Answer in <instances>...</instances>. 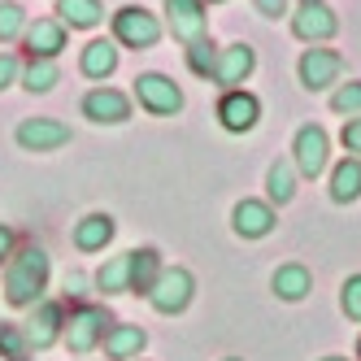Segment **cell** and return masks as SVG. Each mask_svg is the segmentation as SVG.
<instances>
[{
	"mask_svg": "<svg viewBox=\"0 0 361 361\" xmlns=\"http://www.w3.org/2000/svg\"><path fill=\"white\" fill-rule=\"evenodd\" d=\"M270 288H274L279 300H305L309 288H314V274H309L300 262H292V266H279V270H274Z\"/></svg>",
	"mask_w": 361,
	"mask_h": 361,
	"instance_id": "ac0fdd59",
	"label": "cell"
},
{
	"mask_svg": "<svg viewBox=\"0 0 361 361\" xmlns=\"http://www.w3.org/2000/svg\"><path fill=\"white\" fill-rule=\"evenodd\" d=\"M300 5H322V0H300Z\"/></svg>",
	"mask_w": 361,
	"mask_h": 361,
	"instance_id": "8d00e7d4",
	"label": "cell"
},
{
	"mask_svg": "<svg viewBox=\"0 0 361 361\" xmlns=\"http://www.w3.org/2000/svg\"><path fill=\"white\" fill-rule=\"evenodd\" d=\"M57 79H61L57 57H31V66H27V92H53Z\"/></svg>",
	"mask_w": 361,
	"mask_h": 361,
	"instance_id": "484cf974",
	"label": "cell"
},
{
	"mask_svg": "<svg viewBox=\"0 0 361 361\" xmlns=\"http://www.w3.org/2000/svg\"><path fill=\"white\" fill-rule=\"evenodd\" d=\"M166 18L178 44H196L204 39V27H209V13H204V0H166Z\"/></svg>",
	"mask_w": 361,
	"mask_h": 361,
	"instance_id": "52a82bcc",
	"label": "cell"
},
{
	"mask_svg": "<svg viewBox=\"0 0 361 361\" xmlns=\"http://www.w3.org/2000/svg\"><path fill=\"white\" fill-rule=\"evenodd\" d=\"M231 222H235V235L244 240H262L274 231V209L266 200H240L235 204V214H231Z\"/></svg>",
	"mask_w": 361,
	"mask_h": 361,
	"instance_id": "9a60e30c",
	"label": "cell"
},
{
	"mask_svg": "<svg viewBox=\"0 0 361 361\" xmlns=\"http://www.w3.org/2000/svg\"><path fill=\"white\" fill-rule=\"evenodd\" d=\"M252 5H257L262 18H283V13H288V0H252Z\"/></svg>",
	"mask_w": 361,
	"mask_h": 361,
	"instance_id": "836d02e7",
	"label": "cell"
},
{
	"mask_svg": "<svg viewBox=\"0 0 361 361\" xmlns=\"http://www.w3.org/2000/svg\"><path fill=\"white\" fill-rule=\"evenodd\" d=\"M340 74H344V57L331 53V48H309L300 57V83L309 92H322L331 83H340Z\"/></svg>",
	"mask_w": 361,
	"mask_h": 361,
	"instance_id": "9c48e42d",
	"label": "cell"
},
{
	"mask_svg": "<svg viewBox=\"0 0 361 361\" xmlns=\"http://www.w3.org/2000/svg\"><path fill=\"white\" fill-rule=\"evenodd\" d=\"M48 288V252L44 248H22L13 262H9V274H5V296L9 305H35L39 292Z\"/></svg>",
	"mask_w": 361,
	"mask_h": 361,
	"instance_id": "6da1fadb",
	"label": "cell"
},
{
	"mask_svg": "<svg viewBox=\"0 0 361 361\" xmlns=\"http://www.w3.org/2000/svg\"><path fill=\"white\" fill-rule=\"evenodd\" d=\"M18 144L27 152H53V148L70 144V126L57 118H27L18 126Z\"/></svg>",
	"mask_w": 361,
	"mask_h": 361,
	"instance_id": "30bf717a",
	"label": "cell"
},
{
	"mask_svg": "<svg viewBox=\"0 0 361 361\" xmlns=\"http://www.w3.org/2000/svg\"><path fill=\"white\" fill-rule=\"evenodd\" d=\"M157 279H161V252L157 248H135L131 252V292L148 296Z\"/></svg>",
	"mask_w": 361,
	"mask_h": 361,
	"instance_id": "ffe728a7",
	"label": "cell"
},
{
	"mask_svg": "<svg viewBox=\"0 0 361 361\" xmlns=\"http://www.w3.org/2000/svg\"><path fill=\"white\" fill-rule=\"evenodd\" d=\"M96 283H100V292H105V296L131 292V252H126V257H114V262H105V266H100Z\"/></svg>",
	"mask_w": 361,
	"mask_h": 361,
	"instance_id": "cb8c5ba5",
	"label": "cell"
},
{
	"mask_svg": "<svg viewBox=\"0 0 361 361\" xmlns=\"http://www.w3.org/2000/svg\"><path fill=\"white\" fill-rule=\"evenodd\" d=\"M105 326H109V314L100 305H83L79 314H70V322H66L70 353H92L100 340H105Z\"/></svg>",
	"mask_w": 361,
	"mask_h": 361,
	"instance_id": "5b68a950",
	"label": "cell"
},
{
	"mask_svg": "<svg viewBox=\"0 0 361 361\" xmlns=\"http://www.w3.org/2000/svg\"><path fill=\"white\" fill-rule=\"evenodd\" d=\"M209 5H218V0H209Z\"/></svg>",
	"mask_w": 361,
	"mask_h": 361,
	"instance_id": "ab89813d",
	"label": "cell"
},
{
	"mask_svg": "<svg viewBox=\"0 0 361 361\" xmlns=\"http://www.w3.org/2000/svg\"><path fill=\"white\" fill-rule=\"evenodd\" d=\"M340 309L353 318V322H361V274H353V279H344V292H340Z\"/></svg>",
	"mask_w": 361,
	"mask_h": 361,
	"instance_id": "4dcf8cb0",
	"label": "cell"
},
{
	"mask_svg": "<svg viewBox=\"0 0 361 361\" xmlns=\"http://www.w3.org/2000/svg\"><path fill=\"white\" fill-rule=\"evenodd\" d=\"M109 240H114V218L109 214H87L74 226V248L79 252H100Z\"/></svg>",
	"mask_w": 361,
	"mask_h": 361,
	"instance_id": "e0dca14e",
	"label": "cell"
},
{
	"mask_svg": "<svg viewBox=\"0 0 361 361\" xmlns=\"http://www.w3.org/2000/svg\"><path fill=\"white\" fill-rule=\"evenodd\" d=\"M13 79H18V57L13 53H0V92H5Z\"/></svg>",
	"mask_w": 361,
	"mask_h": 361,
	"instance_id": "d6a6232c",
	"label": "cell"
},
{
	"mask_svg": "<svg viewBox=\"0 0 361 361\" xmlns=\"http://www.w3.org/2000/svg\"><path fill=\"white\" fill-rule=\"evenodd\" d=\"M57 18L66 22V27H96L100 18H105V9H100V0H57Z\"/></svg>",
	"mask_w": 361,
	"mask_h": 361,
	"instance_id": "603a6c76",
	"label": "cell"
},
{
	"mask_svg": "<svg viewBox=\"0 0 361 361\" xmlns=\"http://www.w3.org/2000/svg\"><path fill=\"white\" fill-rule=\"evenodd\" d=\"M83 74L87 79H109V74L118 70V48L109 44V39H92L87 48H83Z\"/></svg>",
	"mask_w": 361,
	"mask_h": 361,
	"instance_id": "7402d4cb",
	"label": "cell"
},
{
	"mask_svg": "<svg viewBox=\"0 0 361 361\" xmlns=\"http://www.w3.org/2000/svg\"><path fill=\"white\" fill-rule=\"evenodd\" d=\"M57 335H61V305H53V300L35 305V314H31V322H27V340H31V348H39V353L53 348Z\"/></svg>",
	"mask_w": 361,
	"mask_h": 361,
	"instance_id": "2e32d148",
	"label": "cell"
},
{
	"mask_svg": "<svg viewBox=\"0 0 361 361\" xmlns=\"http://www.w3.org/2000/svg\"><path fill=\"white\" fill-rule=\"evenodd\" d=\"M331 109L344 114V118H357L361 114V83H340L331 92Z\"/></svg>",
	"mask_w": 361,
	"mask_h": 361,
	"instance_id": "f1b7e54d",
	"label": "cell"
},
{
	"mask_svg": "<svg viewBox=\"0 0 361 361\" xmlns=\"http://www.w3.org/2000/svg\"><path fill=\"white\" fill-rule=\"evenodd\" d=\"M83 114L92 122H100V126H118V122L131 118V100H126L118 87H96V92L83 96Z\"/></svg>",
	"mask_w": 361,
	"mask_h": 361,
	"instance_id": "8fae6325",
	"label": "cell"
},
{
	"mask_svg": "<svg viewBox=\"0 0 361 361\" xmlns=\"http://www.w3.org/2000/svg\"><path fill=\"white\" fill-rule=\"evenodd\" d=\"M335 31H340V18L326 5H300V13L292 18V35L305 44H326Z\"/></svg>",
	"mask_w": 361,
	"mask_h": 361,
	"instance_id": "7c38bea8",
	"label": "cell"
},
{
	"mask_svg": "<svg viewBox=\"0 0 361 361\" xmlns=\"http://www.w3.org/2000/svg\"><path fill=\"white\" fill-rule=\"evenodd\" d=\"M114 39L126 44V48H152L161 39V22L140 5H126V9L114 13Z\"/></svg>",
	"mask_w": 361,
	"mask_h": 361,
	"instance_id": "277c9868",
	"label": "cell"
},
{
	"mask_svg": "<svg viewBox=\"0 0 361 361\" xmlns=\"http://www.w3.org/2000/svg\"><path fill=\"white\" fill-rule=\"evenodd\" d=\"M9 252H13V231H9V226H0V262H5Z\"/></svg>",
	"mask_w": 361,
	"mask_h": 361,
	"instance_id": "e575fe53",
	"label": "cell"
},
{
	"mask_svg": "<svg viewBox=\"0 0 361 361\" xmlns=\"http://www.w3.org/2000/svg\"><path fill=\"white\" fill-rule=\"evenodd\" d=\"M322 361H348V357H322Z\"/></svg>",
	"mask_w": 361,
	"mask_h": 361,
	"instance_id": "d590c367",
	"label": "cell"
},
{
	"mask_svg": "<svg viewBox=\"0 0 361 361\" xmlns=\"http://www.w3.org/2000/svg\"><path fill=\"white\" fill-rule=\"evenodd\" d=\"M357 196H361V157H344L340 166L331 170V200L348 204Z\"/></svg>",
	"mask_w": 361,
	"mask_h": 361,
	"instance_id": "d6986e66",
	"label": "cell"
},
{
	"mask_svg": "<svg viewBox=\"0 0 361 361\" xmlns=\"http://www.w3.org/2000/svg\"><path fill=\"white\" fill-rule=\"evenodd\" d=\"M135 96H140V109H148L152 118H174L183 109V92H178V83L166 79V74H140Z\"/></svg>",
	"mask_w": 361,
	"mask_h": 361,
	"instance_id": "3957f363",
	"label": "cell"
},
{
	"mask_svg": "<svg viewBox=\"0 0 361 361\" xmlns=\"http://www.w3.org/2000/svg\"><path fill=\"white\" fill-rule=\"evenodd\" d=\"M144 344H148V335H144L140 326H109V331H105V357H109V361L135 357Z\"/></svg>",
	"mask_w": 361,
	"mask_h": 361,
	"instance_id": "44dd1931",
	"label": "cell"
},
{
	"mask_svg": "<svg viewBox=\"0 0 361 361\" xmlns=\"http://www.w3.org/2000/svg\"><path fill=\"white\" fill-rule=\"evenodd\" d=\"M22 39H27L31 57H57L66 48V22L61 18H39V22H31V27L22 31Z\"/></svg>",
	"mask_w": 361,
	"mask_h": 361,
	"instance_id": "5bb4252c",
	"label": "cell"
},
{
	"mask_svg": "<svg viewBox=\"0 0 361 361\" xmlns=\"http://www.w3.org/2000/svg\"><path fill=\"white\" fill-rule=\"evenodd\" d=\"M257 57H252V48L248 44H231V48H218V66H214V83H222L226 92L231 87H240L248 74H252Z\"/></svg>",
	"mask_w": 361,
	"mask_h": 361,
	"instance_id": "4fadbf2b",
	"label": "cell"
},
{
	"mask_svg": "<svg viewBox=\"0 0 361 361\" xmlns=\"http://www.w3.org/2000/svg\"><path fill=\"white\" fill-rule=\"evenodd\" d=\"M31 340H27V326H13V322H0V361H31Z\"/></svg>",
	"mask_w": 361,
	"mask_h": 361,
	"instance_id": "d4e9b609",
	"label": "cell"
},
{
	"mask_svg": "<svg viewBox=\"0 0 361 361\" xmlns=\"http://www.w3.org/2000/svg\"><path fill=\"white\" fill-rule=\"evenodd\" d=\"M357 361H361V340H357Z\"/></svg>",
	"mask_w": 361,
	"mask_h": 361,
	"instance_id": "74e56055",
	"label": "cell"
},
{
	"mask_svg": "<svg viewBox=\"0 0 361 361\" xmlns=\"http://www.w3.org/2000/svg\"><path fill=\"white\" fill-rule=\"evenodd\" d=\"M226 361H240V357H226Z\"/></svg>",
	"mask_w": 361,
	"mask_h": 361,
	"instance_id": "f35d334b",
	"label": "cell"
},
{
	"mask_svg": "<svg viewBox=\"0 0 361 361\" xmlns=\"http://www.w3.org/2000/svg\"><path fill=\"white\" fill-rule=\"evenodd\" d=\"M340 144L353 152V157H361V114L353 122H344V131H340Z\"/></svg>",
	"mask_w": 361,
	"mask_h": 361,
	"instance_id": "1f68e13d",
	"label": "cell"
},
{
	"mask_svg": "<svg viewBox=\"0 0 361 361\" xmlns=\"http://www.w3.org/2000/svg\"><path fill=\"white\" fill-rule=\"evenodd\" d=\"M22 31H27V13H22L18 5H9V0H0V44L18 39Z\"/></svg>",
	"mask_w": 361,
	"mask_h": 361,
	"instance_id": "f546056e",
	"label": "cell"
},
{
	"mask_svg": "<svg viewBox=\"0 0 361 361\" xmlns=\"http://www.w3.org/2000/svg\"><path fill=\"white\" fill-rule=\"evenodd\" d=\"M192 292H196L192 270L174 266V270H161V279L152 283L148 300H152V309H157V314H183V309L192 305Z\"/></svg>",
	"mask_w": 361,
	"mask_h": 361,
	"instance_id": "7a4b0ae2",
	"label": "cell"
},
{
	"mask_svg": "<svg viewBox=\"0 0 361 361\" xmlns=\"http://www.w3.org/2000/svg\"><path fill=\"white\" fill-rule=\"evenodd\" d=\"M257 118H262V100H257L252 92H240V87H231L222 100H218V122L226 126L231 135H244L257 126Z\"/></svg>",
	"mask_w": 361,
	"mask_h": 361,
	"instance_id": "8992f818",
	"label": "cell"
},
{
	"mask_svg": "<svg viewBox=\"0 0 361 361\" xmlns=\"http://www.w3.org/2000/svg\"><path fill=\"white\" fill-rule=\"evenodd\" d=\"M188 66H192V74H200V79H214L218 48H214V39H209V35L196 39V44H188Z\"/></svg>",
	"mask_w": 361,
	"mask_h": 361,
	"instance_id": "83f0119b",
	"label": "cell"
},
{
	"mask_svg": "<svg viewBox=\"0 0 361 361\" xmlns=\"http://www.w3.org/2000/svg\"><path fill=\"white\" fill-rule=\"evenodd\" d=\"M292 152H296V170L305 174V178H318L322 170H326V152H331V140H326V131L322 126H300L296 131V144H292Z\"/></svg>",
	"mask_w": 361,
	"mask_h": 361,
	"instance_id": "ba28073f",
	"label": "cell"
},
{
	"mask_svg": "<svg viewBox=\"0 0 361 361\" xmlns=\"http://www.w3.org/2000/svg\"><path fill=\"white\" fill-rule=\"evenodd\" d=\"M266 188H270V200H274V204H288L292 192H296V170H292L288 161H274L270 174H266Z\"/></svg>",
	"mask_w": 361,
	"mask_h": 361,
	"instance_id": "4316f807",
	"label": "cell"
}]
</instances>
